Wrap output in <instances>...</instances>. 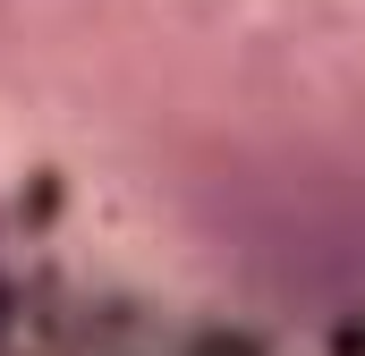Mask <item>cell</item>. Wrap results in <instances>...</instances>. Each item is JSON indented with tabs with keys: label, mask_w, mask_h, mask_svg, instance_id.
Returning <instances> with one entry per match:
<instances>
[{
	"label": "cell",
	"mask_w": 365,
	"mask_h": 356,
	"mask_svg": "<svg viewBox=\"0 0 365 356\" xmlns=\"http://www.w3.org/2000/svg\"><path fill=\"white\" fill-rule=\"evenodd\" d=\"M0 340H9V288H0Z\"/></svg>",
	"instance_id": "obj_1"
}]
</instances>
